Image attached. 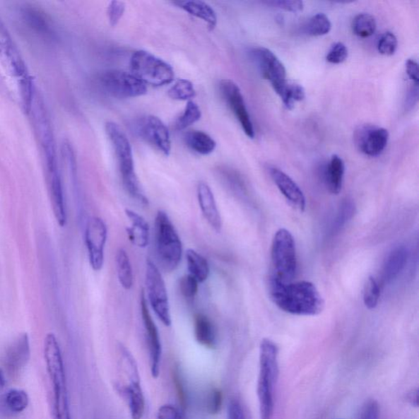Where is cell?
<instances>
[{
    "mask_svg": "<svg viewBox=\"0 0 419 419\" xmlns=\"http://www.w3.org/2000/svg\"><path fill=\"white\" fill-rule=\"evenodd\" d=\"M270 294L283 312L299 317H315L324 308V299L312 282L283 283L272 276Z\"/></svg>",
    "mask_w": 419,
    "mask_h": 419,
    "instance_id": "obj_1",
    "label": "cell"
},
{
    "mask_svg": "<svg viewBox=\"0 0 419 419\" xmlns=\"http://www.w3.org/2000/svg\"><path fill=\"white\" fill-rule=\"evenodd\" d=\"M278 348L271 339L261 341L257 396L261 419H272L278 379Z\"/></svg>",
    "mask_w": 419,
    "mask_h": 419,
    "instance_id": "obj_2",
    "label": "cell"
},
{
    "mask_svg": "<svg viewBox=\"0 0 419 419\" xmlns=\"http://www.w3.org/2000/svg\"><path fill=\"white\" fill-rule=\"evenodd\" d=\"M105 129L116 153L124 188L139 203L148 206V199L143 193L134 170L133 150L126 133L113 122H107Z\"/></svg>",
    "mask_w": 419,
    "mask_h": 419,
    "instance_id": "obj_3",
    "label": "cell"
},
{
    "mask_svg": "<svg viewBox=\"0 0 419 419\" xmlns=\"http://www.w3.org/2000/svg\"><path fill=\"white\" fill-rule=\"evenodd\" d=\"M155 249L165 271L172 272L182 259L183 244L167 212L158 211L154 226Z\"/></svg>",
    "mask_w": 419,
    "mask_h": 419,
    "instance_id": "obj_4",
    "label": "cell"
},
{
    "mask_svg": "<svg viewBox=\"0 0 419 419\" xmlns=\"http://www.w3.org/2000/svg\"><path fill=\"white\" fill-rule=\"evenodd\" d=\"M0 60L9 73L16 78L23 105H29L35 95L33 81L29 75L27 65L17 45H15L1 19H0Z\"/></svg>",
    "mask_w": 419,
    "mask_h": 419,
    "instance_id": "obj_5",
    "label": "cell"
},
{
    "mask_svg": "<svg viewBox=\"0 0 419 419\" xmlns=\"http://www.w3.org/2000/svg\"><path fill=\"white\" fill-rule=\"evenodd\" d=\"M273 277L283 283L293 282L297 268L296 243L291 232L281 229L274 235L271 247Z\"/></svg>",
    "mask_w": 419,
    "mask_h": 419,
    "instance_id": "obj_6",
    "label": "cell"
},
{
    "mask_svg": "<svg viewBox=\"0 0 419 419\" xmlns=\"http://www.w3.org/2000/svg\"><path fill=\"white\" fill-rule=\"evenodd\" d=\"M129 65L133 74L144 84L160 87L170 84L175 79L172 66L147 51L134 52Z\"/></svg>",
    "mask_w": 419,
    "mask_h": 419,
    "instance_id": "obj_7",
    "label": "cell"
},
{
    "mask_svg": "<svg viewBox=\"0 0 419 419\" xmlns=\"http://www.w3.org/2000/svg\"><path fill=\"white\" fill-rule=\"evenodd\" d=\"M146 285L148 302L165 326L172 324L167 289L158 267L151 260L146 261Z\"/></svg>",
    "mask_w": 419,
    "mask_h": 419,
    "instance_id": "obj_8",
    "label": "cell"
},
{
    "mask_svg": "<svg viewBox=\"0 0 419 419\" xmlns=\"http://www.w3.org/2000/svg\"><path fill=\"white\" fill-rule=\"evenodd\" d=\"M101 85L108 94L119 98L146 95L147 85L131 73L120 70H108L100 76Z\"/></svg>",
    "mask_w": 419,
    "mask_h": 419,
    "instance_id": "obj_9",
    "label": "cell"
},
{
    "mask_svg": "<svg viewBox=\"0 0 419 419\" xmlns=\"http://www.w3.org/2000/svg\"><path fill=\"white\" fill-rule=\"evenodd\" d=\"M107 228L100 217L94 216L88 220L85 240L90 266L95 271L102 270L105 264Z\"/></svg>",
    "mask_w": 419,
    "mask_h": 419,
    "instance_id": "obj_10",
    "label": "cell"
},
{
    "mask_svg": "<svg viewBox=\"0 0 419 419\" xmlns=\"http://www.w3.org/2000/svg\"><path fill=\"white\" fill-rule=\"evenodd\" d=\"M220 90L228 106L240 123L243 131L247 137H255L254 127L251 120L249 113L247 110L244 98L242 95L240 87L231 80H222L220 83Z\"/></svg>",
    "mask_w": 419,
    "mask_h": 419,
    "instance_id": "obj_11",
    "label": "cell"
},
{
    "mask_svg": "<svg viewBox=\"0 0 419 419\" xmlns=\"http://www.w3.org/2000/svg\"><path fill=\"white\" fill-rule=\"evenodd\" d=\"M252 55L263 78L271 82L274 91L281 90L288 81L287 74L285 67L276 55L266 48L253 49Z\"/></svg>",
    "mask_w": 419,
    "mask_h": 419,
    "instance_id": "obj_12",
    "label": "cell"
},
{
    "mask_svg": "<svg viewBox=\"0 0 419 419\" xmlns=\"http://www.w3.org/2000/svg\"><path fill=\"white\" fill-rule=\"evenodd\" d=\"M137 131L148 143L169 156L172 152V141L168 128L161 119L155 116L144 117L138 123Z\"/></svg>",
    "mask_w": 419,
    "mask_h": 419,
    "instance_id": "obj_13",
    "label": "cell"
},
{
    "mask_svg": "<svg viewBox=\"0 0 419 419\" xmlns=\"http://www.w3.org/2000/svg\"><path fill=\"white\" fill-rule=\"evenodd\" d=\"M141 309L144 329L148 344L150 355V368L152 376L157 379L160 374V363L162 358V343L156 324L153 321L151 314L148 307L146 293L143 291L141 296Z\"/></svg>",
    "mask_w": 419,
    "mask_h": 419,
    "instance_id": "obj_14",
    "label": "cell"
},
{
    "mask_svg": "<svg viewBox=\"0 0 419 419\" xmlns=\"http://www.w3.org/2000/svg\"><path fill=\"white\" fill-rule=\"evenodd\" d=\"M389 139V133L384 128L366 125L355 133L357 148L366 156L377 157L384 151Z\"/></svg>",
    "mask_w": 419,
    "mask_h": 419,
    "instance_id": "obj_15",
    "label": "cell"
},
{
    "mask_svg": "<svg viewBox=\"0 0 419 419\" xmlns=\"http://www.w3.org/2000/svg\"><path fill=\"white\" fill-rule=\"evenodd\" d=\"M44 353L52 386H66L63 356H61L59 341L54 334L46 336Z\"/></svg>",
    "mask_w": 419,
    "mask_h": 419,
    "instance_id": "obj_16",
    "label": "cell"
},
{
    "mask_svg": "<svg viewBox=\"0 0 419 419\" xmlns=\"http://www.w3.org/2000/svg\"><path fill=\"white\" fill-rule=\"evenodd\" d=\"M270 175L279 191L294 209L300 212L306 210V198L295 181L286 173L276 167L270 169Z\"/></svg>",
    "mask_w": 419,
    "mask_h": 419,
    "instance_id": "obj_17",
    "label": "cell"
},
{
    "mask_svg": "<svg viewBox=\"0 0 419 419\" xmlns=\"http://www.w3.org/2000/svg\"><path fill=\"white\" fill-rule=\"evenodd\" d=\"M30 349L28 334H23L8 346L4 365L9 374H18L30 360Z\"/></svg>",
    "mask_w": 419,
    "mask_h": 419,
    "instance_id": "obj_18",
    "label": "cell"
},
{
    "mask_svg": "<svg viewBox=\"0 0 419 419\" xmlns=\"http://www.w3.org/2000/svg\"><path fill=\"white\" fill-rule=\"evenodd\" d=\"M199 204L201 213L210 226L216 232L222 229V218L210 186L205 182H199L196 187Z\"/></svg>",
    "mask_w": 419,
    "mask_h": 419,
    "instance_id": "obj_19",
    "label": "cell"
},
{
    "mask_svg": "<svg viewBox=\"0 0 419 419\" xmlns=\"http://www.w3.org/2000/svg\"><path fill=\"white\" fill-rule=\"evenodd\" d=\"M46 175H47L52 208H53L57 222L61 227H64L66 223V214L63 185H61L59 170L46 172Z\"/></svg>",
    "mask_w": 419,
    "mask_h": 419,
    "instance_id": "obj_20",
    "label": "cell"
},
{
    "mask_svg": "<svg viewBox=\"0 0 419 419\" xmlns=\"http://www.w3.org/2000/svg\"><path fill=\"white\" fill-rule=\"evenodd\" d=\"M126 216L131 222L126 229L128 239L132 244L139 248H146L149 242V225L143 217L131 209H126Z\"/></svg>",
    "mask_w": 419,
    "mask_h": 419,
    "instance_id": "obj_21",
    "label": "cell"
},
{
    "mask_svg": "<svg viewBox=\"0 0 419 419\" xmlns=\"http://www.w3.org/2000/svg\"><path fill=\"white\" fill-rule=\"evenodd\" d=\"M20 15L24 23L34 33L44 36L46 39L54 38V30L49 20L40 9L28 6L22 9Z\"/></svg>",
    "mask_w": 419,
    "mask_h": 419,
    "instance_id": "obj_22",
    "label": "cell"
},
{
    "mask_svg": "<svg viewBox=\"0 0 419 419\" xmlns=\"http://www.w3.org/2000/svg\"><path fill=\"white\" fill-rule=\"evenodd\" d=\"M408 252L403 246L396 247L387 256L382 268V281L389 283L399 276L406 266Z\"/></svg>",
    "mask_w": 419,
    "mask_h": 419,
    "instance_id": "obj_23",
    "label": "cell"
},
{
    "mask_svg": "<svg viewBox=\"0 0 419 419\" xmlns=\"http://www.w3.org/2000/svg\"><path fill=\"white\" fill-rule=\"evenodd\" d=\"M184 11L188 13L192 16L203 20L204 23L208 24V28L212 30H214L217 25V16L215 10L212 8L208 4L203 1H175L173 2Z\"/></svg>",
    "mask_w": 419,
    "mask_h": 419,
    "instance_id": "obj_24",
    "label": "cell"
},
{
    "mask_svg": "<svg viewBox=\"0 0 419 419\" xmlns=\"http://www.w3.org/2000/svg\"><path fill=\"white\" fill-rule=\"evenodd\" d=\"M194 335L196 341L208 348L216 344V329L213 323L206 314L199 313L194 317Z\"/></svg>",
    "mask_w": 419,
    "mask_h": 419,
    "instance_id": "obj_25",
    "label": "cell"
},
{
    "mask_svg": "<svg viewBox=\"0 0 419 419\" xmlns=\"http://www.w3.org/2000/svg\"><path fill=\"white\" fill-rule=\"evenodd\" d=\"M344 174L343 160L338 155H334L326 170V183L331 194L338 195L341 193L343 185Z\"/></svg>",
    "mask_w": 419,
    "mask_h": 419,
    "instance_id": "obj_26",
    "label": "cell"
},
{
    "mask_svg": "<svg viewBox=\"0 0 419 419\" xmlns=\"http://www.w3.org/2000/svg\"><path fill=\"white\" fill-rule=\"evenodd\" d=\"M184 142L194 152L200 155H209L216 148V142L208 134L201 131H191L184 134Z\"/></svg>",
    "mask_w": 419,
    "mask_h": 419,
    "instance_id": "obj_27",
    "label": "cell"
},
{
    "mask_svg": "<svg viewBox=\"0 0 419 419\" xmlns=\"http://www.w3.org/2000/svg\"><path fill=\"white\" fill-rule=\"evenodd\" d=\"M126 394L131 418L142 419L146 411V400L138 377L126 386Z\"/></svg>",
    "mask_w": 419,
    "mask_h": 419,
    "instance_id": "obj_28",
    "label": "cell"
},
{
    "mask_svg": "<svg viewBox=\"0 0 419 419\" xmlns=\"http://www.w3.org/2000/svg\"><path fill=\"white\" fill-rule=\"evenodd\" d=\"M186 261H187L189 274L194 276L199 283H204L208 278L209 264L200 253L194 249H189L186 252Z\"/></svg>",
    "mask_w": 419,
    "mask_h": 419,
    "instance_id": "obj_29",
    "label": "cell"
},
{
    "mask_svg": "<svg viewBox=\"0 0 419 419\" xmlns=\"http://www.w3.org/2000/svg\"><path fill=\"white\" fill-rule=\"evenodd\" d=\"M117 271L119 283L125 290H131L134 285V273L131 260L123 248L117 254Z\"/></svg>",
    "mask_w": 419,
    "mask_h": 419,
    "instance_id": "obj_30",
    "label": "cell"
},
{
    "mask_svg": "<svg viewBox=\"0 0 419 419\" xmlns=\"http://www.w3.org/2000/svg\"><path fill=\"white\" fill-rule=\"evenodd\" d=\"M3 405L5 408L13 413H22L29 405L28 393L23 390H11L3 397Z\"/></svg>",
    "mask_w": 419,
    "mask_h": 419,
    "instance_id": "obj_31",
    "label": "cell"
},
{
    "mask_svg": "<svg viewBox=\"0 0 419 419\" xmlns=\"http://www.w3.org/2000/svg\"><path fill=\"white\" fill-rule=\"evenodd\" d=\"M277 95L281 97L283 105L289 110H293L295 103L302 101L306 97V93L301 85L289 81H287L285 85L277 93Z\"/></svg>",
    "mask_w": 419,
    "mask_h": 419,
    "instance_id": "obj_32",
    "label": "cell"
},
{
    "mask_svg": "<svg viewBox=\"0 0 419 419\" xmlns=\"http://www.w3.org/2000/svg\"><path fill=\"white\" fill-rule=\"evenodd\" d=\"M376 29V19L369 13L357 15L353 20V33L360 38L370 37V36L375 33Z\"/></svg>",
    "mask_w": 419,
    "mask_h": 419,
    "instance_id": "obj_33",
    "label": "cell"
},
{
    "mask_svg": "<svg viewBox=\"0 0 419 419\" xmlns=\"http://www.w3.org/2000/svg\"><path fill=\"white\" fill-rule=\"evenodd\" d=\"M167 94L173 100L190 101L196 96V90L192 82L180 79L170 88Z\"/></svg>",
    "mask_w": 419,
    "mask_h": 419,
    "instance_id": "obj_34",
    "label": "cell"
},
{
    "mask_svg": "<svg viewBox=\"0 0 419 419\" xmlns=\"http://www.w3.org/2000/svg\"><path fill=\"white\" fill-rule=\"evenodd\" d=\"M201 117V112L199 105L192 100L188 101L182 115L175 122V128L178 131H183L198 122Z\"/></svg>",
    "mask_w": 419,
    "mask_h": 419,
    "instance_id": "obj_35",
    "label": "cell"
},
{
    "mask_svg": "<svg viewBox=\"0 0 419 419\" xmlns=\"http://www.w3.org/2000/svg\"><path fill=\"white\" fill-rule=\"evenodd\" d=\"M54 419H71L66 387L54 389Z\"/></svg>",
    "mask_w": 419,
    "mask_h": 419,
    "instance_id": "obj_36",
    "label": "cell"
},
{
    "mask_svg": "<svg viewBox=\"0 0 419 419\" xmlns=\"http://www.w3.org/2000/svg\"><path fill=\"white\" fill-rule=\"evenodd\" d=\"M306 28L309 35L322 36L329 33L332 23L324 13H317L309 19Z\"/></svg>",
    "mask_w": 419,
    "mask_h": 419,
    "instance_id": "obj_37",
    "label": "cell"
},
{
    "mask_svg": "<svg viewBox=\"0 0 419 419\" xmlns=\"http://www.w3.org/2000/svg\"><path fill=\"white\" fill-rule=\"evenodd\" d=\"M381 290L379 284L374 277L370 276L367 281L364 290V303L369 309L377 307L380 299Z\"/></svg>",
    "mask_w": 419,
    "mask_h": 419,
    "instance_id": "obj_38",
    "label": "cell"
},
{
    "mask_svg": "<svg viewBox=\"0 0 419 419\" xmlns=\"http://www.w3.org/2000/svg\"><path fill=\"white\" fill-rule=\"evenodd\" d=\"M355 213V206L353 201L346 199L341 203L337 217H336L333 230L338 232L343 228L348 222L353 218Z\"/></svg>",
    "mask_w": 419,
    "mask_h": 419,
    "instance_id": "obj_39",
    "label": "cell"
},
{
    "mask_svg": "<svg viewBox=\"0 0 419 419\" xmlns=\"http://www.w3.org/2000/svg\"><path fill=\"white\" fill-rule=\"evenodd\" d=\"M398 47V41L396 36L387 32L381 36L377 43V49L381 54L385 56H391L396 53Z\"/></svg>",
    "mask_w": 419,
    "mask_h": 419,
    "instance_id": "obj_40",
    "label": "cell"
},
{
    "mask_svg": "<svg viewBox=\"0 0 419 419\" xmlns=\"http://www.w3.org/2000/svg\"><path fill=\"white\" fill-rule=\"evenodd\" d=\"M179 290L185 298L192 299L199 292V283L191 274H185L180 278Z\"/></svg>",
    "mask_w": 419,
    "mask_h": 419,
    "instance_id": "obj_41",
    "label": "cell"
},
{
    "mask_svg": "<svg viewBox=\"0 0 419 419\" xmlns=\"http://www.w3.org/2000/svg\"><path fill=\"white\" fill-rule=\"evenodd\" d=\"M348 49L346 46L341 42H337L333 45L329 51L326 59L332 64H341L348 59Z\"/></svg>",
    "mask_w": 419,
    "mask_h": 419,
    "instance_id": "obj_42",
    "label": "cell"
},
{
    "mask_svg": "<svg viewBox=\"0 0 419 419\" xmlns=\"http://www.w3.org/2000/svg\"><path fill=\"white\" fill-rule=\"evenodd\" d=\"M126 11V4L122 1H112L107 8V17L112 27L120 22Z\"/></svg>",
    "mask_w": 419,
    "mask_h": 419,
    "instance_id": "obj_43",
    "label": "cell"
},
{
    "mask_svg": "<svg viewBox=\"0 0 419 419\" xmlns=\"http://www.w3.org/2000/svg\"><path fill=\"white\" fill-rule=\"evenodd\" d=\"M266 4L292 13L301 12L304 8L303 2L298 0H276V1H268Z\"/></svg>",
    "mask_w": 419,
    "mask_h": 419,
    "instance_id": "obj_44",
    "label": "cell"
},
{
    "mask_svg": "<svg viewBox=\"0 0 419 419\" xmlns=\"http://www.w3.org/2000/svg\"><path fill=\"white\" fill-rule=\"evenodd\" d=\"M359 419H380L379 403L374 400L366 401L361 408Z\"/></svg>",
    "mask_w": 419,
    "mask_h": 419,
    "instance_id": "obj_45",
    "label": "cell"
},
{
    "mask_svg": "<svg viewBox=\"0 0 419 419\" xmlns=\"http://www.w3.org/2000/svg\"><path fill=\"white\" fill-rule=\"evenodd\" d=\"M158 419H184L179 408L172 405H164L160 407Z\"/></svg>",
    "mask_w": 419,
    "mask_h": 419,
    "instance_id": "obj_46",
    "label": "cell"
},
{
    "mask_svg": "<svg viewBox=\"0 0 419 419\" xmlns=\"http://www.w3.org/2000/svg\"><path fill=\"white\" fill-rule=\"evenodd\" d=\"M222 406V393L218 389H213L210 392L208 401V411L211 415H216L220 411Z\"/></svg>",
    "mask_w": 419,
    "mask_h": 419,
    "instance_id": "obj_47",
    "label": "cell"
},
{
    "mask_svg": "<svg viewBox=\"0 0 419 419\" xmlns=\"http://www.w3.org/2000/svg\"><path fill=\"white\" fill-rule=\"evenodd\" d=\"M228 419H246L244 411L239 401H230L228 408Z\"/></svg>",
    "mask_w": 419,
    "mask_h": 419,
    "instance_id": "obj_48",
    "label": "cell"
},
{
    "mask_svg": "<svg viewBox=\"0 0 419 419\" xmlns=\"http://www.w3.org/2000/svg\"><path fill=\"white\" fill-rule=\"evenodd\" d=\"M406 73L413 84L418 85V65L415 60L408 59L406 61Z\"/></svg>",
    "mask_w": 419,
    "mask_h": 419,
    "instance_id": "obj_49",
    "label": "cell"
},
{
    "mask_svg": "<svg viewBox=\"0 0 419 419\" xmlns=\"http://www.w3.org/2000/svg\"><path fill=\"white\" fill-rule=\"evenodd\" d=\"M418 85L413 84V87L412 90L408 93V98H407V107H413L416 105L418 102Z\"/></svg>",
    "mask_w": 419,
    "mask_h": 419,
    "instance_id": "obj_50",
    "label": "cell"
},
{
    "mask_svg": "<svg viewBox=\"0 0 419 419\" xmlns=\"http://www.w3.org/2000/svg\"><path fill=\"white\" fill-rule=\"evenodd\" d=\"M408 401L411 403L412 406H418V390L413 391L408 395Z\"/></svg>",
    "mask_w": 419,
    "mask_h": 419,
    "instance_id": "obj_51",
    "label": "cell"
},
{
    "mask_svg": "<svg viewBox=\"0 0 419 419\" xmlns=\"http://www.w3.org/2000/svg\"><path fill=\"white\" fill-rule=\"evenodd\" d=\"M6 384V379H5L4 370L0 368V387H4Z\"/></svg>",
    "mask_w": 419,
    "mask_h": 419,
    "instance_id": "obj_52",
    "label": "cell"
}]
</instances>
